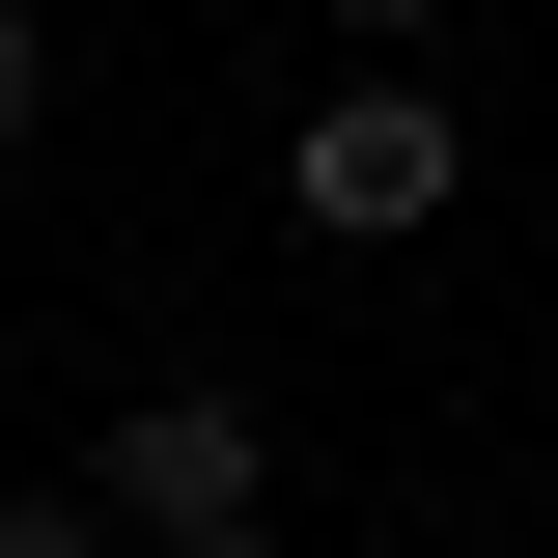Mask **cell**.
I'll return each mask as SVG.
<instances>
[{
    "label": "cell",
    "instance_id": "7",
    "mask_svg": "<svg viewBox=\"0 0 558 558\" xmlns=\"http://www.w3.org/2000/svg\"><path fill=\"white\" fill-rule=\"evenodd\" d=\"M531 558H558V531H531Z\"/></svg>",
    "mask_w": 558,
    "mask_h": 558
},
{
    "label": "cell",
    "instance_id": "1",
    "mask_svg": "<svg viewBox=\"0 0 558 558\" xmlns=\"http://www.w3.org/2000/svg\"><path fill=\"white\" fill-rule=\"evenodd\" d=\"M447 196H475V112H447L418 57H363V84L279 112V223H307V252H418Z\"/></svg>",
    "mask_w": 558,
    "mask_h": 558
},
{
    "label": "cell",
    "instance_id": "4",
    "mask_svg": "<svg viewBox=\"0 0 558 558\" xmlns=\"http://www.w3.org/2000/svg\"><path fill=\"white\" fill-rule=\"evenodd\" d=\"M0 558H112V502L84 475H0Z\"/></svg>",
    "mask_w": 558,
    "mask_h": 558
},
{
    "label": "cell",
    "instance_id": "5",
    "mask_svg": "<svg viewBox=\"0 0 558 558\" xmlns=\"http://www.w3.org/2000/svg\"><path fill=\"white\" fill-rule=\"evenodd\" d=\"M336 28H363V57H418V28H447V0H336Z\"/></svg>",
    "mask_w": 558,
    "mask_h": 558
},
{
    "label": "cell",
    "instance_id": "2",
    "mask_svg": "<svg viewBox=\"0 0 558 558\" xmlns=\"http://www.w3.org/2000/svg\"><path fill=\"white\" fill-rule=\"evenodd\" d=\"M84 502H112V558H168V531H279V418H252V391H140L112 447H84Z\"/></svg>",
    "mask_w": 558,
    "mask_h": 558
},
{
    "label": "cell",
    "instance_id": "6",
    "mask_svg": "<svg viewBox=\"0 0 558 558\" xmlns=\"http://www.w3.org/2000/svg\"><path fill=\"white\" fill-rule=\"evenodd\" d=\"M168 558H307V531H168Z\"/></svg>",
    "mask_w": 558,
    "mask_h": 558
},
{
    "label": "cell",
    "instance_id": "3",
    "mask_svg": "<svg viewBox=\"0 0 558 558\" xmlns=\"http://www.w3.org/2000/svg\"><path fill=\"white\" fill-rule=\"evenodd\" d=\"M57 140V0H0V168Z\"/></svg>",
    "mask_w": 558,
    "mask_h": 558
}]
</instances>
